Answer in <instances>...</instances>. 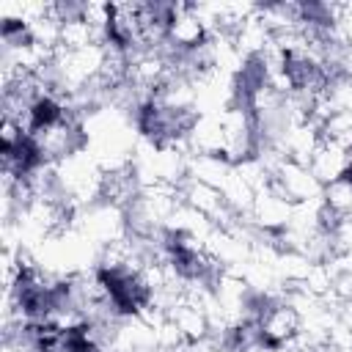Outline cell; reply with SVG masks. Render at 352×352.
<instances>
[{
	"mask_svg": "<svg viewBox=\"0 0 352 352\" xmlns=\"http://www.w3.org/2000/svg\"><path fill=\"white\" fill-rule=\"evenodd\" d=\"M258 330L267 344H289L300 333V314L297 308L283 300H264V308L258 314Z\"/></svg>",
	"mask_w": 352,
	"mask_h": 352,
	"instance_id": "6da1fadb",
	"label": "cell"
},
{
	"mask_svg": "<svg viewBox=\"0 0 352 352\" xmlns=\"http://www.w3.org/2000/svg\"><path fill=\"white\" fill-rule=\"evenodd\" d=\"M236 352H292V349L283 346V344H267V341H258V344L245 346V349H236Z\"/></svg>",
	"mask_w": 352,
	"mask_h": 352,
	"instance_id": "7a4b0ae2",
	"label": "cell"
}]
</instances>
